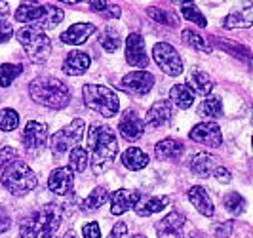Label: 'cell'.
Returning a JSON list of instances; mask_svg holds the SVG:
<instances>
[{
  "label": "cell",
  "mask_w": 253,
  "mask_h": 238,
  "mask_svg": "<svg viewBox=\"0 0 253 238\" xmlns=\"http://www.w3.org/2000/svg\"><path fill=\"white\" fill-rule=\"evenodd\" d=\"M88 154L95 174L105 172L118 154V141L113 128L105 124H91L88 130Z\"/></svg>",
  "instance_id": "obj_1"
},
{
  "label": "cell",
  "mask_w": 253,
  "mask_h": 238,
  "mask_svg": "<svg viewBox=\"0 0 253 238\" xmlns=\"http://www.w3.org/2000/svg\"><path fill=\"white\" fill-rule=\"evenodd\" d=\"M61 225V210L55 204H46L27 215L19 223L21 238H51Z\"/></svg>",
  "instance_id": "obj_2"
},
{
  "label": "cell",
  "mask_w": 253,
  "mask_h": 238,
  "mask_svg": "<svg viewBox=\"0 0 253 238\" xmlns=\"http://www.w3.org/2000/svg\"><path fill=\"white\" fill-rule=\"evenodd\" d=\"M29 94L33 101L48 109H65L71 103V92L67 84L53 76H38L31 82Z\"/></svg>",
  "instance_id": "obj_3"
},
{
  "label": "cell",
  "mask_w": 253,
  "mask_h": 238,
  "mask_svg": "<svg viewBox=\"0 0 253 238\" xmlns=\"http://www.w3.org/2000/svg\"><path fill=\"white\" fill-rule=\"evenodd\" d=\"M63 10L53 4H38V2H25L15 10V19L19 23H27V27L35 29H53L63 21Z\"/></svg>",
  "instance_id": "obj_4"
},
{
  "label": "cell",
  "mask_w": 253,
  "mask_h": 238,
  "mask_svg": "<svg viewBox=\"0 0 253 238\" xmlns=\"http://www.w3.org/2000/svg\"><path fill=\"white\" fill-rule=\"evenodd\" d=\"M2 185L8 189L15 196H23L27 192H31L38 185L37 174L29 168V164L23 160H13L6 168H2Z\"/></svg>",
  "instance_id": "obj_5"
},
{
  "label": "cell",
  "mask_w": 253,
  "mask_h": 238,
  "mask_svg": "<svg viewBox=\"0 0 253 238\" xmlns=\"http://www.w3.org/2000/svg\"><path fill=\"white\" fill-rule=\"evenodd\" d=\"M15 37L19 40V44L23 46L27 57L31 63H46V59L51 53V40L50 37L35 27H21Z\"/></svg>",
  "instance_id": "obj_6"
},
{
  "label": "cell",
  "mask_w": 253,
  "mask_h": 238,
  "mask_svg": "<svg viewBox=\"0 0 253 238\" xmlns=\"http://www.w3.org/2000/svg\"><path fill=\"white\" fill-rule=\"evenodd\" d=\"M82 92H84L82 94L84 103L91 111L99 113L105 118H113L114 114L118 113L120 101L113 90H109L107 86H99V84H86Z\"/></svg>",
  "instance_id": "obj_7"
},
{
  "label": "cell",
  "mask_w": 253,
  "mask_h": 238,
  "mask_svg": "<svg viewBox=\"0 0 253 238\" xmlns=\"http://www.w3.org/2000/svg\"><path fill=\"white\" fill-rule=\"evenodd\" d=\"M86 132V122L76 118L69 126H65L63 130L55 132L50 139V149L53 152V156H63L69 150H73L75 147H78V143L84 138Z\"/></svg>",
  "instance_id": "obj_8"
},
{
  "label": "cell",
  "mask_w": 253,
  "mask_h": 238,
  "mask_svg": "<svg viewBox=\"0 0 253 238\" xmlns=\"http://www.w3.org/2000/svg\"><path fill=\"white\" fill-rule=\"evenodd\" d=\"M152 57L158 63V67L164 71L168 76H179L183 73V61L177 50L166 42H158L152 48Z\"/></svg>",
  "instance_id": "obj_9"
},
{
  "label": "cell",
  "mask_w": 253,
  "mask_h": 238,
  "mask_svg": "<svg viewBox=\"0 0 253 238\" xmlns=\"http://www.w3.org/2000/svg\"><path fill=\"white\" fill-rule=\"evenodd\" d=\"M21 141H23V147H25L33 156L42 152L46 143H48V126L44 122H37V120H31L27 122L25 130L21 134Z\"/></svg>",
  "instance_id": "obj_10"
},
{
  "label": "cell",
  "mask_w": 253,
  "mask_h": 238,
  "mask_svg": "<svg viewBox=\"0 0 253 238\" xmlns=\"http://www.w3.org/2000/svg\"><path fill=\"white\" fill-rule=\"evenodd\" d=\"M154 86V76L149 71H135L122 78L118 88L127 92L129 95H145Z\"/></svg>",
  "instance_id": "obj_11"
},
{
  "label": "cell",
  "mask_w": 253,
  "mask_h": 238,
  "mask_svg": "<svg viewBox=\"0 0 253 238\" xmlns=\"http://www.w3.org/2000/svg\"><path fill=\"white\" fill-rule=\"evenodd\" d=\"M189 138L194 143H200L206 147H219L223 143V134H221V128L215 122H202V124H196L189 132Z\"/></svg>",
  "instance_id": "obj_12"
},
{
  "label": "cell",
  "mask_w": 253,
  "mask_h": 238,
  "mask_svg": "<svg viewBox=\"0 0 253 238\" xmlns=\"http://www.w3.org/2000/svg\"><path fill=\"white\" fill-rule=\"evenodd\" d=\"M126 61L131 67L147 69L149 67V55L145 50V40L139 33H129L126 38Z\"/></svg>",
  "instance_id": "obj_13"
},
{
  "label": "cell",
  "mask_w": 253,
  "mask_h": 238,
  "mask_svg": "<svg viewBox=\"0 0 253 238\" xmlns=\"http://www.w3.org/2000/svg\"><path fill=\"white\" fill-rule=\"evenodd\" d=\"M118 132H120V136L126 139V141L135 143L145 134V122H143V118H139V114L135 113L133 109H127L126 113H124V116L120 118Z\"/></svg>",
  "instance_id": "obj_14"
},
{
  "label": "cell",
  "mask_w": 253,
  "mask_h": 238,
  "mask_svg": "<svg viewBox=\"0 0 253 238\" xmlns=\"http://www.w3.org/2000/svg\"><path fill=\"white\" fill-rule=\"evenodd\" d=\"M141 200V194L137 190H129V189H118L111 196V213L113 215H122L127 210H131L137 202Z\"/></svg>",
  "instance_id": "obj_15"
},
{
  "label": "cell",
  "mask_w": 253,
  "mask_h": 238,
  "mask_svg": "<svg viewBox=\"0 0 253 238\" xmlns=\"http://www.w3.org/2000/svg\"><path fill=\"white\" fill-rule=\"evenodd\" d=\"M171 116H173V109H171V103L166 99H160L156 103H152L151 109L147 111V118L143 122H149L152 128H162L171 122Z\"/></svg>",
  "instance_id": "obj_16"
},
{
  "label": "cell",
  "mask_w": 253,
  "mask_h": 238,
  "mask_svg": "<svg viewBox=\"0 0 253 238\" xmlns=\"http://www.w3.org/2000/svg\"><path fill=\"white\" fill-rule=\"evenodd\" d=\"M185 215L179 212H171L166 215L160 223H156V235L158 238H183L181 237V229L185 225Z\"/></svg>",
  "instance_id": "obj_17"
},
{
  "label": "cell",
  "mask_w": 253,
  "mask_h": 238,
  "mask_svg": "<svg viewBox=\"0 0 253 238\" xmlns=\"http://www.w3.org/2000/svg\"><path fill=\"white\" fill-rule=\"evenodd\" d=\"M73 183H75V177H73V172L69 168H55L50 174V179H48L50 190L59 194V196L69 194L73 190Z\"/></svg>",
  "instance_id": "obj_18"
},
{
  "label": "cell",
  "mask_w": 253,
  "mask_h": 238,
  "mask_svg": "<svg viewBox=\"0 0 253 238\" xmlns=\"http://www.w3.org/2000/svg\"><path fill=\"white\" fill-rule=\"evenodd\" d=\"M89 63H91V59H89V55L86 51H71V53H67V57L63 61V73L69 76L84 75L89 69Z\"/></svg>",
  "instance_id": "obj_19"
},
{
  "label": "cell",
  "mask_w": 253,
  "mask_h": 238,
  "mask_svg": "<svg viewBox=\"0 0 253 238\" xmlns=\"http://www.w3.org/2000/svg\"><path fill=\"white\" fill-rule=\"evenodd\" d=\"M187 198H189L190 204L198 210L200 215H204V217H211V215H213V202H211L208 190L204 187H198V185L190 187L189 190H187Z\"/></svg>",
  "instance_id": "obj_20"
},
{
  "label": "cell",
  "mask_w": 253,
  "mask_h": 238,
  "mask_svg": "<svg viewBox=\"0 0 253 238\" xmlns=\"http://www.w3.org/2000/svg\"><path fill=\"white\" fill-rule=\"evenodd\" d=\"M91 33H95L93 23H75V25L69 27L65 33H61V40L65 44H71V46H80L91 37Z\"/></svg>",
  "instance_id": "obj_21"
},
{
  "label": "cell",
  "mask_w": 253,
  "mask_h": 238,
  "mask_svg": "<svg viewBox=\"0 0 253 238\" xmlns=\"http://www.w3.org/2000/svg\"><path fill=\"white\" fill-rule=\"evenodd\" d=\"M252 23H253V6L250 2H246L238 10L228 13L227 17H225V21H223V27L225 29H246V27H252Z\"/></svg>",
  "instance_id": "obj_22"
},
{
  "label": "cell",
  "mask_w": 253,
  "mask_h": 238,
  "mask_svg": "<svg viewBox=\"0 0 253 238\" xmlns=\"http://www.w3.org/2000/svg\"><path fill=\"white\" fill-rule=\"evenodd\" d=\"M154 152H156V156L160 160H177V158H181V154L185 152V145L181 141H177V139L166 138L160 143H156Z\"/></svg>",
  "instance_id": "obj_23"
},
{
  "label": "cell",
  "mask_w": 253,
  "mask_h": 238,
  "mask_svg": "<svg viewBox=\"0 0 253 238\" xmlns=\"http://www.w3.org/2000/svg\"><path fill=\"white\" fill-rule=\"evenodd\" d=\"M190 92H194L196 95H202V97H208L213 90V80L210 78L208 73H202V71H192L187 78V84H185Z\"/></svg>",
  "instance_id": "obj_24"
},
{
  "label": "cell",
  "mask_w": 253,
  "mask_h": 238,
  "mask_svg": "<svg viewBox=\"0 0 253 238\" xmlns=\"http://www.w3.org/2000/svg\"><path fill=\"white\" fill-rule=\"evenodd\" d=\"M169 196H149V198H141L133 210L137 215L141 217H147V215H152V213H158L162 212L166 206H169Z\"/></svg>",
  "instance_id": "obj_25"
},
{
  "label": "cell",
  "mask_w": 253,
  "mask_h": 238,
  "mask_svg": "<svg viewBox=\"0 0 253 238\" xmlns=\"http://www.w3.org/2000/svg\"><path fill=\"white\" fill-rule=\"evenodd\" d=\"M215 170V160L208 152H196L190 160V172L198 177H208Z\"/></svg>",
  "instance_id": "obj_26"
},
{
  "label": "cell",
  "mask_w": 253,
  "mask_h": 238,
  "mask_svg": "<svg viewBox=\"0 0 253 238\" xmlns=\"http://www.w3.org/2000/svg\"><path fill=\"white\" fill-rule=\"evenodd\" d=\"M122 164L126 166L127 170L137 172V170H143V168L149 164V156L141 149H137V147H129V149L124 150V154H122Z\"/></svg>",
  "instance_id": "obj_27"
},
{
  "label": "cell",
  "mask_w": 253,
  "mask_h": 238,
  "mask_svg": "<svg viewBox=\"0 0 253 238\" xmlns=\"http://www.w3.org/2000/svg\"><path fill=\"white\" fill-rule=\"evenodd\" d=\"M169 99L177 105V109H189L194 103V95L185 84H177L169 90Z\"/></svg>",
  "instance_id": "obj_28"
},
{
  "label": "cell",
  "mask_w": 253,
  "mask_h": 238,
  "mask_svg": "<svg viewBox=\"0 0 253 238\" xmlns=\"http://www.w3.org/2000/svg\"><path fill=\"white\" fill-rule=\"evenodd\" d=\"M69 164H71V172H78V174H82V172H86V168H88L89 164V154L88 150L84 149V147H75V149L71 150V154H69Z\"/></svg>",
  "instance_id": "obj_29"
},
{
  "label": "cell",
  "mask_w": 253,
  "mask_h": 238,
  "mask_svg": "<svg viewBox=\"0 0 253 238\" xmlns=\"http://www.w3.org/2000/svg\"><path fill=\"white\" fill-rule=\"evenodd\" d=\"M107 200H109V190H107V187L99 185L86 196V200L82 202V208L84 210H99Z\"/></svg>",
  "instance_id": "obj_30"
},
{
  "label": "cell",
  "mask_w": 253,
  "mask_h": 238,
  "mask_svg": "<svg viewBox=\"0 0 253 238\" xmlns=\"http://www.w3.org/2000/svg\"><path fill=\"white\" fill-rule=\"evenodd\" d=\"M179 12H181V15H183L185 19H189V21H192V23H196L198 27L208 25V21H206V17L202 15V12H200L198 6L192 4V2H179Z\"/></svg>",
  "instance_id": "obj_31"
},
{
  "label": "cell",
  "mask_w": 253,
  "mask_h": 238,
  "mask_svg": "<svg viewBox=\"0 0 253 238\" xmlns=\"http://www.w3.org/2000/svg\"><path fill=\"white\" fill-rule=\"evenodd\" d=\"M21 73H23V65H19V63H4V65H0V86L8 88Z\"/></svg>",
  "instance_id": "obj_32"
},
{
  "label": "cell",
  "mask_w": 253,
  "mask_h": 238,
  "mask_svg": "<svg viewBox=\"0 0 253 238\" xmlns=\"http://www.w3.org/2000/svg\"><path fill=\"white\" fill-rule=\"evenodd\" d=\"M89 8H91L93 12H97L99 15H103V17H107V19H118L120 13H122L120 6H116L113 2H105V0H101V2H99V0L89 2Z\"/></svg>",
  "instance_id": "obj_33"
},
{
  "label": "cell",
  "mask_w": 253,
  "mask_h": 238,
  "mask_svg": "<svg viewBox=\"0 0 253 238\" xmlns=\"http://www.w3.org/2000/svg\"><path fill=\"white\" fill-rule=\"evenodd\" d=\"M99 42H101L103 50L113 53V51H116L120 48V35H118V31L114 27H105V31H103L101 37H99Z\"/></svg>",
  "instance_id": "obj_34"
},
{
  "label": "cell",
  "mask_w": 253,
  "mask_h": 238,
  "mask_svg": "<svg viewBox=\"0 0 253 238\" xmlns=\"http://www.w3.org/2000/svg\"><path fill=\"white\" fill-rule=\"evenodd\" d=\"M198 114L208 116V118H219V116L223 114V103H221V99H219V97L211 95V97H208V99L200 105Z\"/></svg>",
  "instance_id": "obj_35"
},
{
  "label": "cell",
  "mask_w": 253,
  "mask_h": 238,
  "mask_svg": "<svg viewBox=\"0 0 253 238\" xmlns=\"http://www.w3.org/2000/svg\"><path fill=\"white\" fill-rule=\"evenodd\" d=\"M223 206H225L232 215H242V213L246 212V200H244V196L238 194V192L227 194V196L223 198Z\"/></svg>",
  "instance_id": "obj_36"
},
{
  "label": "cell",
  "mask_w": 253,
  "mask_h": 238,
  "mask_svg": "<svg viewBox=\"0 0 253 238\" xmlns=\"http://www.w3.org/2000/svg\"><path fill=\"white\" fill-rule=\"evenodd\" d=\"M181 37H183V42H185L187 46H190V48H194V50H198V51H210L206 40L200 37V33H196V31H192V29H185Z\"/></svg>",
  "instance_id": "obj_37"
},
{
  "label": "cell",
  "mask_w": 253,
  "mask_h": 238,
  "mask_svg": "<svg viewBox=\"0 0 253 238\" xmlns=\"http://www.w3.org/2000/svg\"><path fill=\"white\" fill-rule=\"evenodd\" d=\"M19 124V114L13 109H2L0 111V130L2 132H12Z\"/></svg>",
  "instance_id": "obj_38"
},
{
  "label": "cell",
  "mask_w": 253,
  "mask_h": 238,
  "mask_svg": "<svg viewBox=\"0 0 253 238\" xmlns=\"http://www.w3.org/2000/svg\"><path fill=\"white\" fill-rule=\"evenodd\" d=\"M147 12H149V15H151L154 21H158V23H164V25H175V23H177V19H173L171 13L164 12V10H160V8H149Z\"/></svg>",
  "instance_id": "obj_39"
},
{
  "label": "cell",
  "mask_w": 253,
  "mask_h": 238,
  "mask_svg": "<svg viewBox=\"0 0 253 238\" xmlns=\"http://www.w3.org/2000/svg\"><path fill=\"white\" fill-rule=\"evenodd\" d=\"M13 160H17V150L13 147H6V149L0 150V168H6Z\"/></svg>",
  "instance_id": "obj_40"
},
{
  "label": "cell",
  "mask_w": 253,
  "mask_h": 238,
  "mask_svg": "<svg viewBox=\"0 0 253 238\" xmlns=\"http://www.w3.org/2000/svg\"><path fill=\"white\" fill-rule=\"evenodd\" d=\"M12 37H13L12 23H10L8 19H0V44L8 42V40H10Z\"/></svg>",
  "instance_id": "obj_41"
},
{
  "label": "cell",
  "mask_w": 253,
  "mask_h": 238,
  "mask_svg": "<svg viewBox=\"0 0 253 238\" xmlns=\"http://www.w3.org/2000/svg\"><path fill=\"white\" fill-rule=\"evenodd\" d=\"M82 238H101V231H99V225L95 221H91L88 225H84L82 229Z\"/></svg>",
  "instance_id": "obj_42"
},
{
  "label": "cell",
  "mask_w": 253,
  "mask_h": 238,
  "mask_svg": "<svg viewBox=\"0 0 253 238\" xmlns=\"http://www.w3.org/2000/svg\"><path fill=\"white\" fill-rule=\"evenodd\" d=\"M232 233V221H225V223H219L213 229V235L215 238H228Z\"/></svg>",
  "instance_id": "obj_43"
},
{
  "label": "cell",
  "mask_w": 253,
  "mask_h": 238,
  "mask_svg": "<svg viewBox=\"0 0 253 238\" xmlns=\"http://www.w3.org/2000/svg\"><path fill=\"white\" fill-rule=\"evenodd\" d=\"M213 176H215L217 181H219V183H223V185L230 183V179H232L230 172H228L225 166H217L215 170H213Z\"/></svg>",
  "instance_id": "obj_44"
},
{
  "label": "cell",
  "mask_w": 253,
  "mask_h": 238,
  "mask_svg": "<svg viewBox=\"0 0 253 238\" xmlns=\"http://www.w3.org/2000/svg\"><path fill=\"white\" fill-rule=\"evenodd\" d=\"M127 237V227L126 223H116L111 231L109 238H126Z\"/></svg>",
  "instance_id": "obj_45"
},
{
  "label": "cell",
  "mask_w": 253,
  "mask_h": 238,
  "mask_svg": "<svg viewBox=\"0 0 253 238\" xmlns=\"http://www.w3.org/2000/svg\"><path fill=\"white\" fill-rule=\"evenodd\" d=\"M10 223H12V219H10V215L6 212V208L0 206V235L10 229Z\"/></svg>",
  "instance_id": "obj_46"
},
{
  "label": "cell",
  "mask_w": 253,
  "mask_h": 238,
  "mask_svg": "<svg viewBox=\"0 0 253 238\" xmlns=\"http://www.w3.org/2000/svg\"><path fill=\"white\" fill-rule=\"evenodd\" d=\"M131 238H147V237H143V235H133Z\"/></svg>",
  "instance_id": "obj_47"
}]
</instances>
